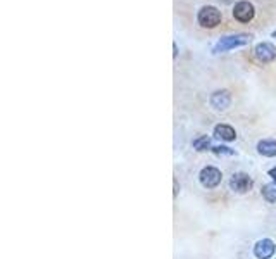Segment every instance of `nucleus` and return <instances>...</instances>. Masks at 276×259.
<instances>
[{
    "mask_svg": "<svg viewBox=\"0 0 276 259\" xmlns=\"http://www.w3.org/2000/svg\"><path fill=\"white\" fill-rule=\"evenodd\" d=\"M214 137L224 140V142H232L237 139V132L235 128H232L229 124H217L214 128Z\"/></svg>",
    "mask_w": 276,
    "mask_h": 259,
    "instance_id": "1a4fd4ad",
    "label": "nucleus"
},
{
    "mask_svg": "<svg viewBox=\"0 0 276 259\" xmlns=\"http://www.w3.org/2000/svg\"><path fill=\"white\" fill-rule=\"evenodd\" d=\"M232 104V95L228 90H217L211 95V106L217 111H226Z\"/></svg>",
    "mask_w": 276,
    "mask_h": 259,
    "instance_id": "6e6552de",
    "label": "nucleus"
},
{
    "mask_svg": "<svg viewBox=\"0 0 276 259\" xmlns=\"http://www.w3.org/2000/svg\"><path fill=\"white\" fill-rule=\"evenodd\" d=\"M254 182L252 178L247 173H235L232 178H229V189L237 194H247L250 189H252Z\"/></svg>",
    "mask_w": 276,
    "mask_h": 259,
    "instance_id": "39448f33",
    "label": "nucleus"
},
{
    "mask_svg": "<svg viewBox=\"0 0 276 259\" xmlns=\"http://www.w3.org/2000/svg\"><path fill=\"white\" fill-rule=\"evenodd\" d=\"M273 38H276V30L273 31Z\"/></svg>",
    "mask_w": 276,
    "mask_h": 259,
    "instance_id": "dca6fc26",
    "label": "nucleus"
},
{
    "mask_svg": "<svg viewBox=\"0 0 276 259\" xmlns=\"http://www.w3.org/2000/svg\"><path fill=\"white\" fill-rule=\"evenodd\" d=\"M197 21L202 28H216L221 23V11L214 6H204L199 11Z\"/></svg>",
    "mask_w": 276,
    "mask_h": 259,
    "instance_id": "f03ea898",
    "label": "nucleus"
},
{
    "mask_svg": "<svg viewBox=\"0 0 276 259\" xmlns=\"http://www.w3.org/2000/svg\"><path fill=\"white\" fill-rule=\"evenodd\" d=\"M257 152L266 157L276 156V142L274 140H261L257 144Z\"/></svg>",
    "mask_w": 276,
    "mask_h": 259,
    "instance_id": "9d476101",
    "label": "nucleus"
},
{
    "mask_svg": "<svg viewBox=\"0 0 276 259\" xmlns=\"http://www.w3.org/2000/svg\"><path fill=\"white\" fill-rule=\"evenodd\" d=\"M199 180L204 189H216L221 183V180H223V173L217 168H214V166H206V168H202V171H200Z\"/></svg>",
    "mask_w": 276,
    "mask_h": 259,
    "instance_id": "7ed1b4c3",
    "label": "nucleus"
},
{
    "mask_svg": "<svg viewBox=\"0 0 276 259\" xmlns=\"http://www.w3.org/2000/svg\"><path fill=\"white\" fill-rule=\"evenodd\" d=\"M207 147H211V139L209 137H199L197 140H194V149L195 150H206Z\"/></svg>",
    "mask_w": 276,
    "mask_h": 259,
    "instance_id": "f8f14e48",
    "label": "nucleus"
},
{
    "mask_svg": "<svg viewBox=\"0 0 276 259\" xmlns=\"http://www.w3.org/2000/svg\"><path fill=\"white\" fill-rule=\"evenodd\" d=\"M219 2H223V4H232V2H235V0H219Z\"/></svg>",
    "mask_w": 276,
    "mask_h": 259,
    "instance_id": "2eb2a0df",
    "label": "nucleus"
},
{
    "mask_svg": "<svg viewBox=\"0 0 276 259\" xmlns=\"http://www.w3.org/2000/svg\"><path fill=\"white\" fill-rule=\"evenodd\" d=\"M250 41L249 35H244V33H238V35H229V36H223L217 44L214 45L212 52L219 54V52H228V50L238 49V47H244Z\"/></svg>",
    "mask_w": 276,
    "mask_h": 259,
    "instance_id": "f257e3e1",
    "label": "nucleus"
},
{
    "mask_svg": "<svg viewBox=\"0 0 276 259\" xmlns=\"http://www.w3.org/2000/svg\"><path fill=\"white\" fill-rule=\"evenodd\" d=\"M262 192V197H264L269 204H274L276 202V183H267L261 189Z\"/></svg>",
    "mask_w": 276,
    "mask_h": 259,
    "instance_id": "9b49d317",
    "label": "nucleus"
},
{
    "mask_svg": "<svg viewBox=\"0 0 276 259\" xmlns=\"http://www.w3.org/2000/svg\"><path fill=\"white\" fill-rule=\"evenodd\" d=\"M274 250H276V245H274L273 240L262 239L254 245V256H256L257 259H271L274 254Z\"/></svg>",
    "mask_w": 276,
    "mask_h": 259,
    "instance_id": "423d86ee",
    "label": "nucleus"
},
{
    "mask_svg": "<svg viewBox=\"0 0 276 259\" xmlns=\"http://www.w3.org/2000/svg\"><path fill=\"white\" fill-rule=\"evenodd\" d=\"M212 152L217 154V156H233V150L229 147H223V145H217V147H212Z\"/></svg>",
    "mask_w": 276,
    "mask_h": 259,
    "instance_id": "ddd939ff",
    "label": "nucleus"
},
{
    "mask_svg": "<svg viewBox=\"0 0 276 259\" xmlns=\"http://www.w3.org/2000/svg\"><path fill=\"white\" fill-rule=\"evenodd\" d=\"M254 16H256V9H254L252 4L247 2V0H240V2H237L235 7H233V18L240 21V23H249V21L254 19Z\"/></svg>",
    "mask_w": 276,
    "mask_h": 259,
    "instance_id": "20e7f679",
    "label": "nucleus"
},
{
    "mask_svg": "<svg viewBox=\"0 0 276 259\" xmlns=\"http://www.w3.org/2000/svg\"><path fill=\"white\" fill-rule=\"evenodd\" d=\"M254 54H256L257 61H261V62H273L276 59L274 45L273 44H267V41L257 44L256 49H254Z\"/></svg>",
    "mask_w": 276,
    "mask_h": 259,
    "instance_id": "0eeeda50",
    "label": "nucleus"
},
{
    "mask_svg": "<svg viewBox=\"0 0 276 259\" xmlns=\"http://www.w3.org/2000/svg\"><path fill=\"white\" fill-rule=\"evenodd\" d=\"M269 177L274 180V183H276V168H273V169H269Z\"/></svg>",
    "mask_w": 276,
    "mask_h": 259,
    "instance_id": "4468645a",
    "label": "nucleus"
}]
</instances>
